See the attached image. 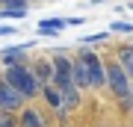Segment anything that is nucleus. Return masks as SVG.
I'll list each match as a JSON object with an SVG mask.
<instances>
[{
  "instance_id": "obj_9",
  "label": "nucleus",
  "mask_w": 133,
  "mask_h": 127,
  "mask_svg": "<svg viewBox=\"0 0 133 127\" xmlns=\"http://www.w3.org/2000/svg\"><path fill=\"white\" fill-rule=\"evenodd\" d=\"M62 104H65L68 109H74L77 104H80V92H77V86H68V89H62Z\"/></svg>"
},
{
  "instance_id": "obj_2",
  "label": "nucleus",
  "mask_w": 133,
  "mask_h": 127,
  "mask_svg": "<svg viewBox=\"0 0 133 127\" xmlns=\"http://www.w3.org/2000/svg\"><path fill=\"white\" fill-rule=\"evenodd\" d=\"M107 83H109V89L121 98V106L130 109L133 106V101H130V77H127V71H124L118 62H112V65L107 68Z\"/></svg>"
},
{
  "instance_id": "obj_14",
  "label": "nucleus",
  "mask_w": 133,
  "mask_h": 127,
  "mask_svg": "<svg viewBox=\"0 0 133 127\" xmlns=\"http://www.w3.org/2000/svg\"><path fill=\"white\" fill-rule=\"evenodd\" d=\"M109 30H115V33H133V27H130V24H124V21L109 24Z\"/></svg>"
},
{
  "instance_id": "obj_15",
  "label": "nucleus",
  "mask_w": 133,
  "mask_h": 127,
  "mask_svg": "<svg viewBox=\"0 0 133 127\" xmlns=\"http://www.w3.org/2000/svg\"><path fill=\"white\" fill-rule=\"evenodd\" d=\"M15 27H9V24H0V36H12Z\"/></svg>"
},
{
  "instance_id": "obj_10",
  "label": "nucleus",
  "mask_w": 133,
  "mask_h": 127,
  "mask_svg": "<svg viewBox=\"0 0 133 127\" xmlns=\"http://www.w3.org/2000/svg\"><path fill=\"white\" fill-rule=\"evenodd\" d=\"M65 27V21L62 18H48V21H38V33L44 36H53V30H62Z\"/></svg>"
},
{
  "instance_id": "obj_13",
  "label": "nucleus",
  "mask_w": 133,
  "mask_h": 127,
  "mask_svg": "<svg viewBox=\"0 0 133 127\" xmlns=\"http://www.w3.org/2000/svg\"><path fill=\"white\" fill-rule=\"evenodd\" d=\"M21 127H42V118H38V112L27 109V112L21 115Z\"/></svg>"
},
{
  "instance_id": "obj_5",
  "label": "nucleus",
  "mask_w": 133,
  "mask_h": 127,
  "mask_svg": "<svg viewBox=\"0 0 133 127\" xmlns=\"http://www.w3.org/2000/svg\"><path fill=\"white\" fill-rule=\"evenodd\" d=\"M24 101H27V98H24L18 89H12L6 80H0V109H18Z\"/></svg>"
},
{
  "instance_id": "obj_3",
  "label": "nucleus",
  "mask_w": 133,
  "mask_h": 127,
  "mask_svg": "<svg viewBox=\"0 0 133 127\" xmlns=\"http://www.w3.org/2000/svg\"><path fill=\"white\" fill-rule=\"evenodd\" d=\"M83 65H86V74H89V86L92 89H101V86H107V68L101 65L98 53H83Z\"/></svg>"
},
{
  "instance_id": "obj_8",
  "label": "nucleus",
  "mask_w": 133,
  "mask_h": 127,
  "mask_svg": "<svg viewBox=\"0 0 133 127\" xmlns=\"http://www.w3.org/2000/svg\"><path fill=\"white\" fill-rule=\"evenodd\" d=\"M24 15H27V3H9L6 9H0V18H9V21L24 18Z\"/></svg>"
},
{
  "instance_id": "obj_1",
  "label": "nucleus",
  "mask_w": 133,
  "mask_h": 127,
  "mask_svg": "<svg viewBox=\"0 0 133 127\" xmlns=\"http://www.w3.org/2000/svg\"><path fill=\"white\" fill-rule=\"evenodd\" d=\"M6 83H9L12 89H18L24 98H33V95L38 92L36 74L30 68H24V65H9V68H6Z\"/></svg>"
},
{
  "instance_id": "obj_7",
  "label": "nucleus",
  "mask_w": 133,
  "mask_h": 127,
  "mask_svg": "<svg viewBox=\"0 0 133 127\" xmlns=\"http://www.w3.org/2000/svg\"><path fill=\"white\" fill-rule=\"evenodd\" d=\"M24 50H27V44H24V47H6V50L0 53V59H3L6 65H21V59H24Z\"/></svg>"
},
{
  "instance_id": "obj_16",
  "label": "nucleus",
  "mask_w": 133,
  "mask_h": 127,
  "mask_svg": "<svg viewBox=\"0 0 133 127\" xmlns=\"http://www.w3.org/2000/svg\"><path fill=\"white\" fill-rule=\"evenodd\" d=\"M3 3H6V6H9V3H27V0H3Z\"/></svg>"
},
{
  "instance_id": "obj_4",
  "label": "nucleus",
  "mask_w": 133,
  "mask_h": 127,
  "mask_svg": "<svg viewBox=\"0 0 133 127\" xmlns=\"http://www.w3.org/2000/svg\"><path fill=\"white\" fill-rule=\"evenodd\" d=\"M53 86L62 92V89H68V86H74L71 83V62H68V56H53Z\"/></svg>"
},
{
  "instance_id": "obj_6",
  "label": "nucleus",
  "mask_w": 133,
  "mask_h": 127,
  "mask_svg": "<svg viewBox=\"0 0 133 127\" xmlns=\"http://www.w3.org/2000/svg\"><path fill=\"white\" fill-rule=\"evenodd\" d=\"M71 83L77 86V89H83V86H89V74H86V65H83V59L71 62Z\"/></svg>"
},
{
  "instance_id": "obj_12",
  "label": "nucleus",
  "mask_w": 133,
  "mask_h": 127,
  "mask_svg": "<svg viewBox=\"0 0 133 127\" xmlns=\"http://www.w3.org/2000/svg\"><path fill=\"white\" fill-rule=\"evenodd\" d=\"M44 98H48V104H50L53 109H59V106H62V95H59L56 86H44Z\"/></svg>"
},
{
  "instance_id": "obj_17",
  "label": "nucleus",
  "mask_w": 133,
  "mask_h": 127,
  "mask_svg": "<svg viewBox=\"0 0 133 127\" xmlns=\"http://www.w3.org/2000/svg\"><path fill=\"white\" fill-rule=\"evenodd\" d=\"M130 101H133V86H130Z\"/></svg>"
},
{
  "instance_id": "obj_11",
  "label": "nucleus",
  "mask_w": 133,
  "mask_h": 127,
  "mask_svg": "<svg viewBox=\"0 0 133 127\" xmlns=\"http://www.w3.org/2000/svg\"><path fill=\"white\" fill-rule=\"evenodd\" d=\"M33 74H36V80H38V86H42V83H48V80H53V65H50V62H38V68L33 71Z\"/></svg>"
}]
</instances>
